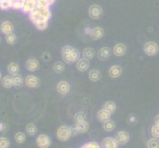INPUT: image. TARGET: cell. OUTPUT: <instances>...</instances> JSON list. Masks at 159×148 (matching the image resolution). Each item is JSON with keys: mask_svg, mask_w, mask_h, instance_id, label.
<instances>
[{"mask_svg": "<svg viewBox=\"0 0 159 148\" xmlns=\"http://www.w3.org/2000/svg\"><path fill=\"white\" fill-rule=\"evenodd\" d=\"M52 17V11L48 6L39 4L29 14V19L39 31H45L48 26V21Z\"/></svg>", "mask_w": 159, "mask_h": 148, "instance_id": "1", "label": "cell"}, {"mask_svg": "<svg viewBox=\"0 0 159 148\" xmlns=\"http://www.w3.org/2000/svg\"><path fill=\"white\" fill-rule=\"evenodd\" d=\"M61 57L65 63H76L80 58V52L77 48L71 46H64L61 48Z\"/></svg>", "mask_w": 159, "mask_h": 148, "instance_id": "2", "label": "cell"}, {"mask_svg": "<svg viewBox=\"0 0 159 148\" xmlns=\"http://www.w3.org/2000/svg\"><path fill=\"white\" fill-rule=\"evenodd\" d=\"M85 34L89 36L92 40H100L105 35V31L101 27H94V28H85Z\"/></svg>", "mask_w": 159, "mask_h": 148, "instance_id": "3", "label": "cell"}, {"mask_svg": "<svg viewBox=\"0 0 159 148\" xmlns=\"http://www.w3.org/2000/svg\"><path fill=\"white\" fill-rule=\"evenodd\" d=\"M71 135H72L71 128L67 125H61L57 130V137L60 141H67L71 137Z\"/></svg>", "mask_w": 159, "mask_h": 148, "instance_id": "4", "label": "cell"}, {"mask_svg": "<svg viewBox=\"0 0 159 148\" xmlns=\"http://www.w3.org/2000/svg\"><path fill=\"white\" fill-rule=\"evenodd\" d=\"M143 52L147 56H155L159 52V46L155 42H147L143 46Z\"/></svg>", "mask_w": 159, "mask_h": 148, "instance_id": "5", "label": "cell"}, {"mask_svg": "<svg viewBox=\"0 0 159 148\" xmlns=\"http://www.w3.org/2000/svg\"><path fill=\"white\" fill-rule=\"evenodd\" d=\"M88 15L93 20H99L103 16V9L100 5L92 4L88 9Z\"/></svg>", "mask_w": 159, "mask_h": 148, "instance_id": "6", "label": "cell"}, {"mask_svg": "<svg viewBox=\"0 0 159 148\" xmlns=\"http://www.w3.org/2000/svg\"><path fill=\"white\" fill-rule=\"evenodd\" d=\"M89 129V123L86 122H81V123H75V124L71 128V131H72V135H77L80 133H85Z\"/></svg>", "mask_w": 159, "mask_h": 148, "instance_id": "7", "label": "cell"}, {"mask_svg": "<svg viewBox=\"0 0 159 148\" xmlns=\"http://www.w3.org/2000/svg\"><path fill=\"white\" fill-rule=\"evenodd\" d=\"M36 143L39 148H48L52 144V140L48 135L40 134L36 139Z\"/></svg>", "mask_w": 159, "mask_h": 148, "instance_id": "8", "label": "cell"}, {"mask_svg": "<svg viewBox=\"0 0 159 148\" xmlns=\"http://www.w3.org/2000/svg\"><path fill=\"white\" fill-rule=\"evenodd\" d=\"M38 5V0H25L22 7V12L25 14H30Z\"/></svg>", "mask_w": 159, "mask_h": 148, "instance_id": "9", "label": "cell"}, {"mask_svg": "<svg viewBox=\"0 0 159 148\" xmlns=\"http://www.w3.org/2000/svg\"><path fill=\"white\" fill-rule=\"evenodd\" d=\"M125 52H127V46H125V43H116L113 47V54L117 57L124 56Z\"/></svg>", "mask_w": 159, "mask_h": 148, "instance_id": "10", "label": "cell"}, {"mask_svg": "<svg viewBox=\"0 0 159 148\" xmlns=\"http://www.w3.org/2000/svg\"><path fill=\"white\" fill-rule=\"evenodd\" d=\"M57 90L60 95H66L70 91V84L64 80L59 81L57 85Z\"/></svg>", "mask_w": 159, "mask_h": 148, "instance_id": "11", "label": "cell"}, {"mask_svg": "<svg viewBox=\"0 0 159 148\" xmlns=\"http://www.w3.org/2000/svg\"><path fill=\"white\" fill-rule=\"evenodd\" d=\"M116 139L119 142L120 145H125L129 141V133L125 130H120L118 131L116 135Z\"/></svg>", "mask_w": 159, "mask_h": 148, "instance_id": "12", "label": "cell"}, {"mask_svg": "<svg viewBox=\"0 0 159 148\" xmlns=\"http://www.w3.org/2000/svg\"><path fill=\"white\" fill-rule=\"evenodd\" d=\"M25 84L29 87V88H38L40 85L39 78L35 75H28L25 78Z\"/></svg>", "mask_w": 159, "mask_h": 148, "instance_id": "13", "label": "cell"}, {"mask_svg": "<svg viewBox=\"0 0 159 148\" xmlns=\"http://www.w3.org/2000/svg\"><path fill=\"white\" fill-rule=\"evenodd\" d=\"M90 67V62L88 59H86L84 57L79 58L77 61H76V68L80 72H85L89 69Z\"/></svg>", "mask_w": 159, "mask_h": 148, "instance_id": "14", "label": "cell"}, {"mask_svg": "<svg viewBox=\"0 0 159 148\" xmlns=\"http://www.w3.org/2000/svg\"><path fill=\"white\" fill-rule=\"evenodd\" d=\"M112 54V49L108 47H103L97 52V56L100 60H106L108 59Z\"/></svg>", "mask_w": 159, "mask_h": 148, "instance_id": "15", "label": "cell"}, {"mask_svg": "<svg viewBox=\"0 0 159 148\" xmlns=\"http://www.w3.org/2000/svg\"><path fill=\"white\" fill-rule=\"evenodd\" d=\"M119 142L114 137H106L102 141L103 148H119Z\"/></svg>", "mask_w": 159, "mask_h": 148, "instance_id": "16", "label": "cell"}, {"mask_svg": "<svg viewBox=\"0 0 159 148\" xmlns=\"http://www.w3.org/2000/svg\"><path fill=\"white\" fill-rule=\"evenodd\" d=\"M26 67L29 71H31V72L37 71L40 67L39 60L36 59V58H29L28 60H27V62H26Z\"/></svg>", "mask_w": 159, "mask_h": 148, "instance_id": "17", "label": "cell"}, {"mask_svg": "<svg viewBox=\"0 0 159 148\" xmlns=\"http://www.w3.org/2000/svg\"><path fill=\"white\" fill-rule=\"evenodd\" d=\"M123 73V69L120 65H113L109 68V76L112 78H119Z\"/></svg>", "mask_w": 159, "mask_h": 148, "instance_id": "18", "label": "cell"}, {"mask_svg": "<svg viewBox=\"0 0 159 148\" xmlns=\"http://www.w3.org/2000/svg\"><path fill=\"white\" fill-rule=\"evenodd\" d=\"M0 30H1V32L4 35H7V34H10V33H13L14 27L11 22L4 21L1 23V25H0Z\"/></svg>", "mask_w": 159, "mask_h": 148, "instance_id": "19", "label": "cell"}, {"mask_svg": "<svg viewBox=\"0 0 159 148\" xmlns=\"http://www.w3.org/2000/svg\"><path fill=\"white\" fill-rule=\"evenodd\" d=\"M111 116H112V114H110L109 112H107L105 109H101L97 113V118L102 123L108 122L109 119H111Z\"/></svg>", "mask_w": 159, "mask_h": 148, "instance_id": "20", "label": "cell"}, {"mask_svg": "<svg viewBox=\"0 0 159 148\" xmlns=\"http://www.w3.org/2000/svg\"><path fill=\"white\" fill-rule=\"evenodd\" d=\"M95 56H96V52H95V49L92 47H85L83 49V52H82V56L88 60L92 59Z\"/></svg>", "mask_w": 159, "mask_h": 148, "instance_id": "21", "label": "cell"}, {"mask_svg": "<svg viewBox=\"0 0 159 148\" xmlns=\"http://www.w3.org/2000/svg\"><path fill=\"white\" fill-rule=\"evenodd\" d=\"M103 109H105L107 112H109L111 114H115V112H116L117 106H116V104H115V102H113V101H107L106 103H104Z\"/></svg>", "mask_w": 159, "mask_h": 148, "instance_id": "22", "label": "cell"}, {"mask_svg": "<svg viewBox=\"0 0 159 148\" xmlns=\"http://www.w3.org/2000/svg\"><path fill=\"white\" fill-rule=\"evenodd\" d=\"M88 77L92 82H97L101 79V72L98 69H92L89 71Z\"/></svg>", "mask_w": 159, "mask_h": 148, "instance_id": "23", "label": "cell"}, {"mask_svg": "<svg viewBox=\"0 0 159 148\" xmlns=\"http://www.w3.org/2000/svg\"><path fill=\"white\" fill-rule=\"evenodd\" d=\"M103 128L104 130L108 131V132H111L115 128H116V123L112 119H109L108 122L103 123Z\"/></svg>", "mask_w": 159, "mask_h": 148, "instance_id": "24", "label": "cell"}, {"mask_svg": "<svg viewBox=\"0 0 159 148\" xmlns=\"http://www.w3.org/2000/svg\"><path fill=\"white\" fill-rule=\"evenodd\" d=\"M1 83H2V86L4 87V88H6V89H9L11 88V87L13 86V80H12V76H10V75H6V76H4L2 81H1Z\"/></svg>", "mask_w": 159, "mask_h": 148, "instance_id": "25", "label": "cell"}, {"mask_svg": "<svg viewBox=\"0 0 159 148\" xmlns=\"http://www.w3.org/2000/svg\"><path fill=\"white\" fill-rule=\"evenodd\" d=\"M7 69H8V72L11 75L18 74V72H19V65H18V63H16V62H11L8 65Z\"/></svg>", "mask_w": 159, "mask_h": 148, "instance_id": "26", "label": "cell"}, {"mask_svg": "<svg viewBox=\"0 0 159 148\" xmlns=\"http://www.w3.org/2000/svg\"><path fill=\"white\" fill-rule=\"evenodd\" d=\"M12 80H13V86H15V87H20L24 82L23 77H22L20 74L12 75Z\"/></svg>", "mask_w": 159, "mask_h": 148, "instance_id": "27", "label": "cell"}, {"mask_svg": "<svg viewBox=\"0 0 159 148\" xmlns=\"http://www.w3.org/2000/svg\"><path fill=\"white\" fill-rule=\"evenodd\" d=\"M13 0H0V9L1 10H8L12 8Z\"/></svg>", "mask_w": 159, "mask_h": 148, "instance_id": "28", "label": "cell"}, {"mask_svg": "<svg viewBox=\"0 0 159 148\" xmlns=\"http://www.w3.org/2000/svg\"><path fill=\"white\" fill-rule=\"evenodd\" d=\"M64 68H65V65H64V62H62V61H57L53 64V70L56 71L57 73L63 72Z\"/></svg>", "mask_w": 159, "mask_h": 148, "instance_id": "29", "label": "cell"}, {"mask_svg": "<svg viewBox=\"0 0 159 148\" xmlns=\"http://www.w3.org/2000/svg\"><path fill=\"white\" fill-rule=\"evenodd\" d=\"M147 148H159V138L152 137L146 143Z\"/></svg>", "mask_w": 159, "mask_h": 148, "instance_id": "30", "label": "cell"}, {"mask_svg": "<svg viewBox=\"0 0 159 148\" xmlns=\"http://www.w3.org/2000/svg\"><path fill=\"white\" fill-rule=\"evenodd\" d=\"M26 131L29 135H35L38 131V128L34 123H28L26 127Z\"/></svg>", "mask_w": 159, "mask_h": 148, "instance_id": "31", "label": "cell"}, {"mask_svg": "<svg viewBox=\"0 0 159 148\" xmlns=\"http://www.w3.org/2000/svg\"><path fill=\"white\" fill-rule=\"evenodd\" d=\"M5 40H6V43H9V45H14L17 41V38H16L14 33H10V34L5 35Z\"/></svg>", "mask_w": 159, "mask_h": 148, "instance_id": "32", "label": "cell"}, {"mask_svg": "<svg viewBox=\"0 0 159 148\" xmlns=\"http://www.w3.org/2000/svg\"><path fill=\"white\" fill-rule=\"evenodd\" d=\"M74 120H75V123L85 122V120H86V114H85V113H83V112H78L77 114H75Z\"/></svg>", "mask_w": 159, "mask_h": 148, "instance_id": "33", "label": "cell"}, {"mask_svg": "<svg viewBox=\"0 0 159 148\" xmlns=\"http://www.w3.org/2000/svg\"><path fill=\"white\" fill-rule=\"evenodd\" d=\"M15 140H16V142H18L19 144L24 143L25 140H26L25 133H23V132H17V133L15 134Z\"/></svg>", "mask_w": 159, "mask_h": 148, "instance_id": "34", "label": "cell"}, {"mask_svg": "<svg viewBox=\"0 0 159 148\" xmlns=\"http://www.w3.org/2000/svg\"><path fill=\"white\" fill-rule=\"evenodd\" d=\"M151 135L152 137L159 138V124L155 123L151 127Z\"/></svg>", "mask_w": 159, "mask_h": 148, "instance_id": "35", "label": "cell"}, {"mask_svg": "<svg viewBox=\"0 0 159 148\" xmlns=\"http://www.w3.org/2000/svg\"><path fill=\"white\" fill-rule=\"evenodd\" d=\"M23 1L21 0H13L12 3V9L14 10H22V7H23Z\"/></svg>", "mask_w": 159, "mask_h": 148, "instance_id": "36", "label": "cell"}, {"mask_svg": "<svg viewBox=\"0 0 159 148\" xmlns=\"http://www.w3.org/2000/svg\"><path fill=\"white\" fill-rule=\"evenodd\" d=\"M10 141L7 137H0V148H8Z\"/></svg>", "mask_w": 159, "mask_h": 148, "instance_id": "37", "label": "cell"}, {"mask_svg": "<svg viewBox=\"0 0 159 148\" xmlns=\"http://www.w3.org/2000/svg\"><path fill=\"white\" fill-rule=\"evenodd\" d=\"M57 0H38V3L42 4V5H45V6H48L51 7L52 4H54Z\"/></svg>", "mask_w": 159, "mask_h": 148, "instance_id": "38", "label": "cell"}, {"mask_svg": "<svg viewBox=\"0 0 159 148\" xmlns=\"http://www.w3.org/2000/svg\"><path fill=\"white\" fill-rule=\"evenodd\" d=\"M85 148H101L100 144H98L97 142H94V141H91V142H88V143L84 144Z\"/></svg>", "mask_w": 159, "mask_h": 148, "instance_id": "39", "label": "cell"}, {"mask_svg": "<svg viewBox=\"0 0 159 148\" xmlns=\"http://www.w3.org/2000/svg\"><path fill=\"white\" fill-rule=\"evenodd\" d=\"M128 122L129 123H131V124H134V123H136V118H135L134 114H129V118H128Z\"/></svg>", "mask_w": 159, "mask_h": 148, "instance_id": "40", "label": "cell"}, {"mask_svg": "<svg viewBox=\"0 0 159 148\" xmlns=\"http://www.w3.org/2000/svg\"><path fill=\"white\" fill-rule=\"evenodd\" d=\"M4 128H5V125L2 123H0V131H2Z\"/></svg>", "mask_w": 159, "mask_h": 148, "instance_id": "41", "label": "cell"}, {"mask_svg": "<svg viewBox=\"0 0 159 148\" xmlns=\"http://www.w3.org/2000/svg\"><path fill=\"white\" fill-rule=\"evenodd\" d=\"M155 123L159 124V114H157V116L155 117Z\"/></svg>", "mask_w": 159, "mask_h": 148, "instance_id": "42", "label": "cell"}, {"mask_svg": "<svg viewBox=\"0 0 159 148\" xmlns=\"http://www.w3.org/2000/svg\"><path fill=\"white\" fill-rule=\"evenodd\" d=\"M1 76H2L1 75V71H0V80H1Z\"/></svg>", "mask_w": 159, "mask_h": 148, "instance_id": "43", "label": "cell"}, {"mask_svg": "<svg viewBox=\"0 0 159 148\" xmlns=\"http://www.w3.org/2000/svg\"><path fill=\"white\" fill-rule=\"evenodd\" d=\"M0 41H1V39H0Z\"/></svg>", "mask_w": 159, "mask_h": 148, "instance_id": "44", "label": "cell"}]
</instances>
